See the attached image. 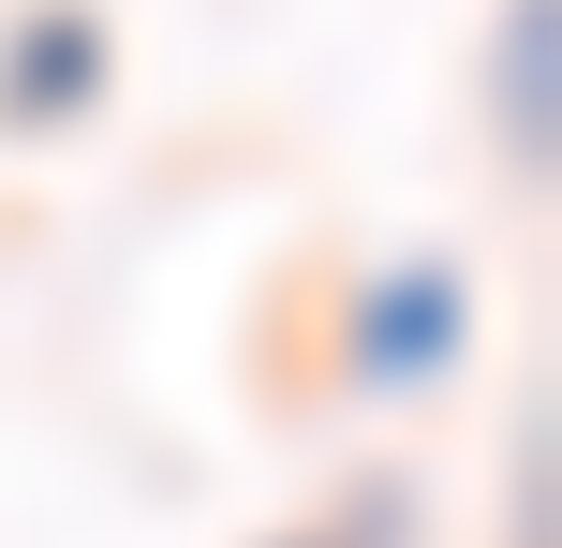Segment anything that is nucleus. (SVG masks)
<instances>
[{
  "mask_svg": "<svg viewBox=\"0 0 562 548\" xmlns=\"http://www.w3.org/2000/svg\"><path fill=\"white\" fill-rule=\"evenodd\" d=\"M474 356V282L459 253H385L326 297V385L340 401H429Z\"/></svg>",
  "mask_w": 562,
  "mask_h": 548,
  "instance_id": "nucleus-1",
  "label": "nucleus"
},
{
  "mask_svg": "<svg viewBox=\"0 0 562 548\" xmlns=\"http://www.w3.org/2000/svg\"><path fill=\"white\" fill-rule=\"evenodd\" d=\"M488 148H504V193L548 208V178H562V0L488 15Z\"/></svg>",
  "mask_w": 562,
  "mask_h": 548,
  "instance_id": "nucleus-2",
  "label": "nucleus"
},
{
  "mask_svg": "<svg viewBox=\"0 0 562 548\" xmlns=\"http://www.w3.org/2000/svg\"><path fill=\"white\" fill-rule=\"evenodd\" d=\"M104 89H119L104 0H30V15L0 30V134H75Z\"/></svg>",
  "mask_w": 562,
  "mask_h": 548,
  "instance_id": "nucleus-3",
  "label": "nucleus"
},
{
  "mask_svg": "<svg viewBox=\"0 0 562 548\" xmlns=\"http://www.w3.org/2000/svg\"><path fill=\"white\" fill-rule=\"evenodd\" d=\"M504 548H562V415H548V385L518 401V445H504Z\"/></svg>",
  "mask_w": 562,
  "mask_h": 548,
  "instance_id": "nucleus-4",
  "label": "nucleus"
},
{
  "mask_svg": "<svg viewBox=\"0 0 562 548\" xmlns=\"http://www.w3.org/2000/svg\"><path fill=\"white\" fill-rule=\"evenodd\" d=\"M400 534H415V490H400V474H356L326 519H296V534H267V548H400Z\"/></svg>",
  "mask_w": 562,
  "mask_h": 548,
  "instance_id": "nucleus-5",
  "label": "nucleus"
}]
</instances>
